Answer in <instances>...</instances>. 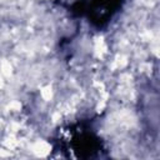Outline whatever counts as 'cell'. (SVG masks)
Here are the masks:
<instances>
[{
    "label": "cell",
    "mask_w": 160,
    "mask_h": 160,
    "mask_svg": "<svg viewBox=\"0 0 160 160\" xmlns=\"http://www.w3.org/2000/svg\"><path fill=\"white\" fill-rule=\"evenodd\" d=\"M31 149H32V151H34L38 156H45V155H48L49 151H50V145H49L48 142H45V141L39 140V141H36V142L32 144Z\"/></svg>",
    "instance_id": "6da1fadb"
},
{
    "label": "cell",
    "mask_w": 160,
    "mask_h": 160,
    "mask_svg": "<svg viewBox=\"0 0 160 160\" xmlns=\"http://www.w3.org/2000/svg\"><path fill=\"white\" fill-rule=\"evenodd\" d=\"M105 50H106V46H105L104 40L101 38L100 39H96V41H95V52H96V55L98 56H101L105 52Z\"/></svg>",
    "instance_id": "7a4b0ae2"
},
{
    "label": "cell",
    "mask_w": 160,
    "mask_h": 160,
    "mask_svg": "<svg viewBox=\"0 0 160 160\" xmlns=\"http://www.w3.org/2000/svg\"><path fill=\"white\" fill-rule=\"evenodd\" d=\"M126 64H128V59H126V56H124V55H118L116 59H115V61H114V68L122 69V68L126 66Z\"/></svg>",
    "instance_id": "3957f363"
},
{
    "label": "cell",
    "mask_w": 160,
    "mask_h": 160,
    "mask_svg": "<svg viewBox=\"0 0 160 160\" xmlns=\"http://www.w3.org/2000/svg\"><path fill=\"white\" fill-rule=\"evenodd\" d=\"M1 72H2V75H5V76H9L10 74H11V70H12V68H11V64L8 61V60H4V61H1Z\"/></svg>",
    "instance_id": "277c9868"
},
{
    "label": "cell",
    "mask_w": 160,
    "mask_h": 160,
    "mask_svg": "<svg viewBox=\"0 0 160 160\" xmlns=\"http://www.w3.org/2000/svg\"><path fill=\"white\" fill-rule=\"evenodd\" d=\"M41 96L44 100H50L52 98V91H51V88L50 86H45L41 89Z\"/></svg>",
    "instance_id": "5b68a950"
},
{
    "label": "cell",
    "mask_w": 160,
    "mask_h": 160,
    "mask_svg": "<svg viewBox=\"0 0 160 160\" xmlns=\"http://www.w3.org/2000/svg\"><path fill=\"white\" fill-rule=\"evenodd\" d=\"M9 108H10V109H12V110H20L21 104H20L19 101H12V102L9 105Z\"/></svg>",
    "instance_id": "8992f818"
},
{
    "label": "cell",
    "mask_w": 160,
    "mask_h": 160,
    "mask_svg": "<svg viewBox=\"0 0 160 160\" xmlns=\"http://www.w3.org/2000/svg\"><path fill=\"white\" fill-rule=\"evenodd\" d=\"M1 86H2V79L0 78V88H1Z\"/></svg>",
    "instance_id": "52a82bcc"
}]
</instances>
